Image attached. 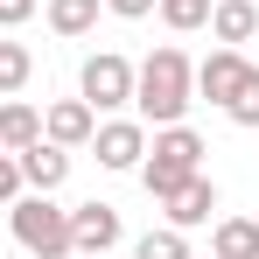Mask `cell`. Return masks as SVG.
Listing matches in <instances>:
<instances>
[{
	"label": "cell",
	"instance_id": "cell-22",
	"mask_svg": "<svg viewBox=\"0 0 259 259\" xmlns=\"http://www.w3.org/2000/svg\"><path fill=\"white\" fill-rule=\"evenodd\" d=\"M77 259H91V252H77ZM98 259H105V252H98Z\"/></svg>",
	"mask_w": 259,
	"mask_h": 259
},
{
	"label": "cell",
	"instance_id": "cell-20",
	"mask_svg": "<svg viewBox=\"0 0 259 259\" xmlns=\"http://www.w3.org/2000/svg\"><path fill=\"white\" fill-rule=\"evenodd\" d=\"M28 14H35V0H0V28H21Z\"/></svg>",
	"mask_w": 259,
	"mask_h": 259
},
{
	"label": "cell",
	"instance_id": "cell-5",
	"mask_svg": "<svg viewBox=\"0 0 259 259\" xmlns=\"http://www.w3.org/2000/svg\"><path fill=\"white\" fill-rule=\"evenodd\" d=\"M119 231H126V224H119V210H112V203H77V210H70V252H112V245H119Z\"/></svg>",
	"mask_w": 259,
	"mask_h": 259
},
{
	"label": "cell",
	"instance_id": "cell-9",
	"mask_svg": "<svg viewBox=\"0 0 259 259\" xmlns=\"http://www.w3.org/2000/svg\"><path fill=\"white\" fill-rule=\"evenodd\" d=\"M245 70H252V63H245V56H238V49H224V42H217L210 56H203V63H196V91H203V98H210V105H224V98H231V91H238V77H245Z\"/></svg>",
	"mask_w": 259,
	"mask_h": 259
},
{
	"label": "cell",
	"instance_id": "cell-2",
	"mask_svg": "<svg viewBox=\"0 0 259 259\" xmlns=\"http://www.w3.org/2000/svg\"><path fill=\"white\" fill-rule=\"evenodd\" d=\"M14 245L35 259H77L70 252V210L49 203L42 189H21L14 196Z\"/></svg>",
	"mask_w": 259,
	"mask_h": 259
},
{
	"label": "cell",
	"instance_id": "cell-10",
	"mask_svg": "<svg viewBox=\"0 0 259 259\" xmlns=\"http://www.w3.org/2000/svg\"><path fill=\"white\" fill-rule=\"evenodd\" d=\"M210 35L224 49L252 42V35H259V7H252V0H210Z\"/></svg>",
	"mask_w": 259,
	"mask_h": 259
},
{
	"label": "cell",
	"instance_id": "cell-21",
	"mask_svg": "<svg viewBox=\"0 0 259 259\" xmlns=\"http://www.w3.org/2000/svg\"><path fill=\"white\" fill-rule=\"evenodd\" d=\"M105 7H112L119 21H140V14H154V0H105Z\"/></svg>",
	"mask_w": 259,
	"mask_h": 259
},
{
	"label": "cell",
	"instance_id": "cell-7",
	"mask_svg": "<svg viewBox=\"0 0 259 259\" xmlns=\"http://www.w3.org/2000/svg\"><path fill=\"white\" fill-rule=\"evenodd\" d=\"M91 133H98V112L84 98H56L42 112V140H56V147H91Z\"/></svg>",
	"mask_w": 259,
	"mask_h": 259
},
{
	"label": "cell",
	"instance_id": "cell-3",
	"mask_svg": "<svg viewBox=\"0 0 259 259\" xmlns=\"http://www.w3.org/2000/svg\"><path fill=\"white\" fill-rule=\"evenodd\" d=\"M77 98L91 112H112V105H133V63L119 49H98L84 56V77H77Z\"/></svg>",
	"mask_w": 259,
	"mask_h": 259
},
{
	"label": "cell",
	"instance_id": "cell-1",
	"mask_svg": "<svg viewBox=\"0 0 259 259\" xmlns=\"http://www.w3.org/2000/svg\"><path fill=\"white\" fill-rule=\"evenodd\" d=\"M133 105H140L147 126H175V119L196 105V63H189L175 42H161L140 70H133Z\"/></svg>",
	"mask_w": 259,
	"mask_h": 259
},
{
	"label": "cell",
	"instance_id": "cell-23",
	"mask_svg": "<svg viewBox=\"0 0 259 259\" xmlns=\"http://www.w3.org/2000/svg\"><path fill=\"white\" fill-rule=\"evenodd\" d=\"M252 7H259V0H252Z\"/></svg>",
	"mask_w": 259,
	"mask_h": 259
},
{
	"label": "cell",
	"instance_id": "cell-8",
	"mask_svg": "<svg viewBox=\"0 0 259 259\" xmlns=\"http://www.w3.org/2000/svg\"><path fill=\"white\" fill-rule=\"evenodd\" d=\"M14 161H21V182L49 196V189H63V175H70V147H56V140H28Z\"/></svg>",
	"mask_w": 259,
	"mask_h": 259
},
{
	"label": "cell",
	"instance_id": "cell-18",
	"mask_svg": "<svg viewBox=\"0 0 259 259\" xmlns=\"http://www.w3.org/2000/svg\"><path fill=\"white\" fill-rule=\"evenodd\" d=\"M133 259H189V238H182L175 224H161V231H147V238L133 245Z\"/></svg>",
	"mask_w": 259,
	"mask_h": 259
},
{
	"label": "cell",
	"instance_id": "cell-12",
	"mask_svg": "<svg viewBox=\"0 0 259 259\" xmlns=\"http://www.w3.org/2000/svg\"><path fill=\"white\" fill-rule=\"evenodd\" d=\"M28 140H42V112H35V105H21V98H7V105H0V147H7V154H21Z\"/></svg>",
	"mask_w": 259,
	"mask_h": 259
},
{
	"label": "cell",
	"instance_id": "cell-16",
	"mask_svg": "<svg viewBox=\"0 0 259 259\" xmlns=\"http://www.w3.org/2000/svg\"><path fill=\"white\" fill-rule=\"evenodd\" d=\"M161 7V21H168L175 35H189V28H210V0H154Z\"/></svg>",
	"mask_w": 259,
	"mask_h": 259
},
{
	"label": "cell",
	"instance_id": "cell-14",
	"mask_svg": "<svg viewBox=\"0 0 259 259\" xmlns=\"http://www.w3.org/2000/svg\"><path fill=\"white\" fill-rule=\"evenodd\" d=\"M98 7H105V0H49V28H56L63 42H77V35L98 28Z\"/></svg>",
	"mask_w": 259,
	"mask_h": 259
},
{
	"label": "cell",
	"instance_id": "cell-6",
	"mask_svg": "<svg viewBox=\"0 0 259 259\" xmlns=\"http://www.w3.org/2000/svg\"><path fill=\"white\" fill-rule=\"evenodd\" d=\"M161 210H168V224H175V231H196V224H210V210H217V182L196 168L182 189H175V196H161Z\"/></svg>",
	"mask_w": 259,
	"mask_h": 259
},
{
	"label": "cell",
	"instance_id": "cell-13",
	"mask_svg": "<svg viewBox=\"0 0 259 259\" xmlns=\"http://www.w3.org/2000/svg\"><path fill=\"white\" fill-rule=\"evenodd\" d=\"M189 175H196V168H182V161H168V154H154V147L140 154V189H147L154 203H161V196H175V189H182Z\"/></svg>",
	"mask_w": 259,
	"mask_h": 259
},
{
	"label": "cell",
	"instance_id": "cell-4",
	"mask_svg": "<svg viewBox=\"0 0 259 259\" xmlns=\"http://www.w3.org/2000/svg\"><path fill=\"white\" fill-rule=\"evenodd\" d=\"M91 147H98V168H140V154H147V126L140 119H105V126L91 133Z\"/></svg>",
	"mask_w": 259,
	"mask_h": 259
},
{
	"label": "cell",
	"instance_id": "cell-17",
	"mask_svg": "<svg viewBox=\"0 0 259 259\" xmlns=\"http://www.w3.org/2000/svg\"><path fill=\"white\" fill-rule=\"evenodd\" d=\"M35 77V56H28V42H0V91H21Z\"/></svg>",
	"mask_w": 259,
	"mask_h": 259
},
{
	"label": "cell",
	"instance_id": "cell-11",
	"mask_svg": "<svg viewBox=\"0 0 259 259\" xmlns=\"http://www.w3.org/2000/svg\"><path fill=\"white\" fill-rule=\"evenodd\" d=\"M210 259H259V224H252V217H217Z\"/></svg>",
	"mask_w": 259,
	"mask_h": 259
},
{
	"label": "cell",
	"instance_id": "cell-15",
	"mask_svg": "<svg viewBox=\"0 0 259 259\" xmlns=\"http://www.w3.org/2000/svg\"><path fill=\"white\" fill-rule=\"evenodd\" d=\"M224 119H231V126H259V70L238 77V91L224 98Z\"/></svg>",
	"mask_w": 259,
	"mask_h": 259
},
{
	"label": "cell",
	"instance_id": "cell-19",
	"mask_svg": "<svg viewBox=\"0 0 259 259\" xmlns=\"http://www.w3.org/2000/svg\"><path fill=\"white\" fill-rule=\"evenodd\" d=\"M21 189H28V182H21V161H14V154L0 147V203H14Z\"/></svg>",
	"mask_w": 259,
	"mask_h": 259
}]
</instances>
